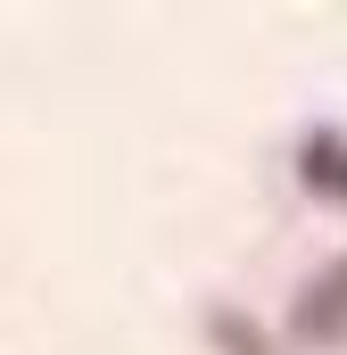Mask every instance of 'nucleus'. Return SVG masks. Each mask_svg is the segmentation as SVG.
<instances>
[{
	"mask_svg": "<svg viewBox=\"0 0 347 355\" xmlns=\"http://www.w3.org/2000/svg\"><path fill=\"white\" fill-rule=\"evenodd\" d=\"M289 339L298 347H347V257L306 281V297L289 306Z\"/></svg>",
	"mask_w": 347,
	"mask_h": 355,
	"instance_id": "obj_1",
	"label": "nucleus"
},
{
	"mask_svg": "<svg viewBox=\"0 0 347 355\" xmlns=\"http://www.w3.org/2000/svg\"><path fill=\"white\" fill-rule=\"evenodd\" d=\"M298 182H306L314 198L347 207V132L339 124H306V141H298Z\"/></svg>",
	"mask_w": 347,
	"mask_h": 355,
	"instance_id": "obj_2",
	"label": "nucleus"
},
{
	"mask_svg": "<svg viewBox=\"0 0 347 355\" xmlns=\"http://www.w3.org/2000/svg\"><path fill=\"white\" fill-rule=\"evenodd\" d=\"M215 347H223V355H273V347H264V331H257V322H240V314H215Z\"/></svg>",
	"mask_w": 347,
	"mask_h": 355,
	"instance_id": "obj_3",
	"label": "nucleus"
}]
</instances>
